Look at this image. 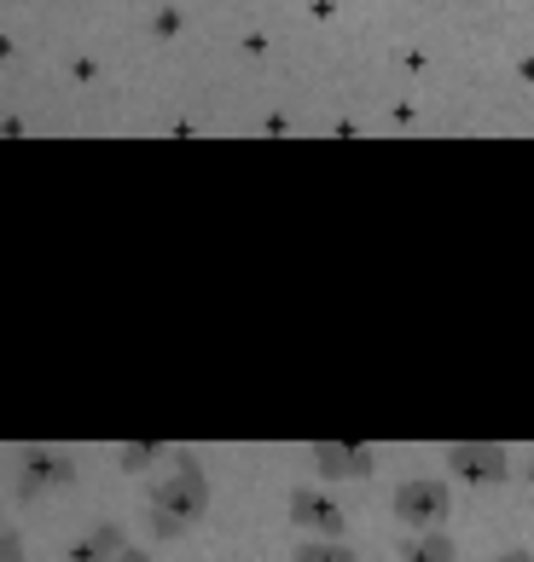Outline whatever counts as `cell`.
Returning <instances> with one entry per match:
<instances>
[{"mask_svg": "<svg viewBox=\"0 0 534 562\" xmlns=\"http://www.w3.org/2000/svg\"><path fill=\"white\" fill-rule=\"evenodd\" d=\"M203 505H210L203 475H198V470H180L175 482H163L157 498H152V528H157L163 539H175V533H187V522H198Z\"/></svg>", "mask_w": 534, "mask_h": 562, "instance_id": "cell-1", "label": "cell"}, {"mask_svg": "<svg viewBox=\"0 0 534 562\" xmlns=\"http://www.w3.org/2000/svg\"><path fill=\"white\" fill-rule=\"evenodd\" d=\"M396 516L407 528H442L447 522V487L442 482H430V475H413V482H401L396 493Z\"/></svg>", "mask_w": 534, "mask_h": 562, "instance_id": "cell-2", "label": "cell"}, {"mask_svg": "<svg viewBox=\"0 0 534 562\" xmlns=\"http://www.w3.org/2000/svg\"><path fill=\"white\" fill-rule=\"evenodd\" d=\"M291 516H297V528H314L320 539H337L343 533V510L325 493H297L291 498Z\"/></svg>", "mask_w": 534, "mask_h": 562, "instance_id": "cell-3", "label": "cell"}, {"mask_svg": "<svg viewBox=\"0 0 534 562\" xmlns=\"http://www.w3.org/2000/svg\"><path fill=\"white\" fill-rule=\"evenodd\" d=\"M122 551H129L122 528H116V522H99V528H88V533H81L76 546L65 551V562H116Z\"/></svg>", "mask_w": 534, "mask_h": 562, "instance_id": "cell-4", "label": "cell"}, {"mask_svg": "<svg viewBox=\"0 0 534 562\" xmlns=\"http://www.w3.org/2000/svg\"><path fill=\"white\" fill-rule=\"evenodd\" d=\"M454 475H465V482H500L505 475V452L500 447H454Z\"/></svg>", "mask_w": 534, "mask_h": 562, "instance_id": "cell-5", "label": "cell"}, {"mask_svg": "<svg viewBox=\"0 0 534 562\" xmlns=\"http://www.w3.org/2000/svg\"><path fill=\"white\" fill-rule=\"evenodd\" d=\"M401 562H459V551H454V539H447L442 528H430V533H419V539H407Z\"/></svg>", "mask_w": 534, "mask_h": 562, "instance_id": "cell-6", "label": "cell"}, {"mask_svg": "<svg viewBox=\"0 0 534 562\" xmlns=\"http://www.w3.org/2000/svg\"><path fill=\"white\" fill-rule=\"evenodd\" d=\"M314 458H320L325 475H366V470H372V458L355 452V447H320Z\"/></svg>", "mask_w": 534, "mask_h": 562, "instance_id": "cell-7", "label": "cell"}, {"mask_svg": "<svg viewBox=\"0 0 534 562\" xmlns=\"http://www.w3.org/2000/svg\"><path fill=\"white\" fill-rule=\"evenodd\" d=\"M291 562H360V557L348 551L343 539H308V546H297Z\"/></svg>", "mask_w": 534, "mask_h": 562, "instance_id": "cell-8", "label": "cell"}, {"mask_svg": "<svg viewBox=\"0 0 534 562\" xmlns=\"http://www.w3.org/2000/svg\"><path fill=\"white\" fill-rule=\"evenodd\" d=\"M47 482H70V464H53V458H35V464H30V487H47Z\"/></svg>", "mask_w": 534, "mask_h": 562, "instance_id": "cell-9", "label": "cell"}, {"mask_svg": "<svg viewBox=\"0 0 534 562\" xmlns=\"http://www.w3.org/2000/svg\"><path fill=\"white\" fill-rule=\"evenodd\" d=\"M24 557V546H18V533H0V562H18Z\"/></svg>", "mask_w": 534, "mask_h": 562, "instance_id": "cell-10", "label": "cell"}, {"mask_svg": "<svg viewBox=\"0 0 534 562\" xmlns=\"http://www.w3.org/2000/svg\"><path fill=\"white\" fill-rule=\"evenodd\" d=\"M494 562H534V551H523V546H518V551H500Z\"/></svg>", "mask_w": 534, "mask_h": 562, "instance_id": "cell-11", "label": "cell"}, {"mask_svg": "<svg viewBox=\"0 0 534 562\" xmlns=\"http://www.w3.org/2000/svg\"><path fill=\"white\" fill-rule=\"evenodd\" d=\"M116 562H152V557H146V551H134V546H129V551H122Z\"/></svg>", "mask_w": 534, "mask_h": 562, "instance_id": "cell-12", "label": "cell"}, {"mask_svg": "<svg viewBox=\"0 0 534 562\" xmlns=\"http://www.w3.org/2000/svg\"><path fill=\"white\" fill-rule=\"evenodd\" d=\"M18 562H24V557H18Z\"/></svg>", "mask_w": 534, "mask_h": 562, "instance_id": "cell-13", "label": "cell"}]
</instances>
